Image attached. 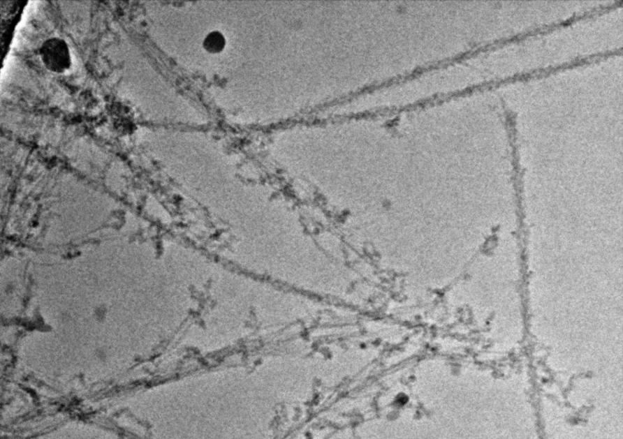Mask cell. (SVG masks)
Segmentation results:
<instances>
[{
	"label": "cell",
	"instance_id": "1",
	"mask_svg": "<svg viewBox=\"0 0 623 439\" xmlns=\"http://www.w3.org/2000/svg\"><path fill=\"white\" fill-rule=\"evenodd\" d=\"M39 54L41 62L51 73H66L73 66L69 45L61 37L45 40L39 48Z\"/></svg>",
	"mask_w": 623,
	"mask_h": 439
},
{
	"label": "cell",
	"instance_id": "2",
	"mask_svg": "<svg viewBox=\"0 0 623 439\" xmlns=\"http://www.w3.org/2000/svg\"><path fill=\"white\" fill-rule=\"evenodd\" d=\"M204 46L205 50L210 52H219L225 46V38L219 32H212L209 34L205 40Z\"/></svg>",
	"mask_w": 623,
	"mask_h": 439
}]
</instances>
